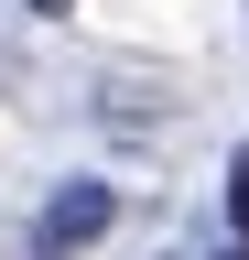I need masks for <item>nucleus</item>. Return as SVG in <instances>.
Returning <instances> with one entry per match:
<instances>
[{"instance_id":"nucleus-2","label":"nucleus","mask_w":249,"mask_h":260,"mask_svg":"<svg viewBox=\"0 0 249 260\" xmlns=\"http://www.w3.org/2000/svg\"><path fill=\"white\" fill-rule=\"evenodd\" d=\"M228 206H238V239H249V174H238V195H228Z\"/></svg>"},{"instance_id":"nucleus-1","label":"nucleus","mask_w":249,"mask_h":260,"mask_svg":"<svg viewBox=\"0 0 249 260\" xmlns=\"http://www.w3.org/2000/svg\"><path fill=\"white\" fill-rule=\"evenodd\" d=\"M109 217H119V195H109V184H65V195L44 206V249H76V239H98Z\"/></svg>"},{"instance_id":"nucleus-5","label":"nucleus","mask_w":249,"mask_h":260,"mask_svg":"<svg viewBox=\"0 0 249 260\" xmlns=\"http://www.w3.org/2000/svg\"><path fill=\"white\" fill-rule=\"evenodd\" d=\"M238 260H249V249H238Z\"/></svg>"},{"instance_id":"nucleus-4","label":"nucleus","mask_w":249,"mask_h":260,"mask_svg":"<svg viewBox=\"0 0 249 260\" xmlns=\"http://www.w3.org/2000/svg\"><path fill=\"white\" fill-rule=\"evenodd\" d=\"M238 174H249V152H238Z\"/></svg>"},{"instance_id":"nucleus-3","label":"nucleus","mask_w":249,"mask_h":260,"mask_svg":"<svg viewBox=\"0 0 249 260\" xmlns=\"http://www.w3.org/2000/svg\"><path fill=\"white\" fill-rule=\"evenodd\" d=\"M33 11H76V0H33Z\"/></svg>"}]
</instances>
